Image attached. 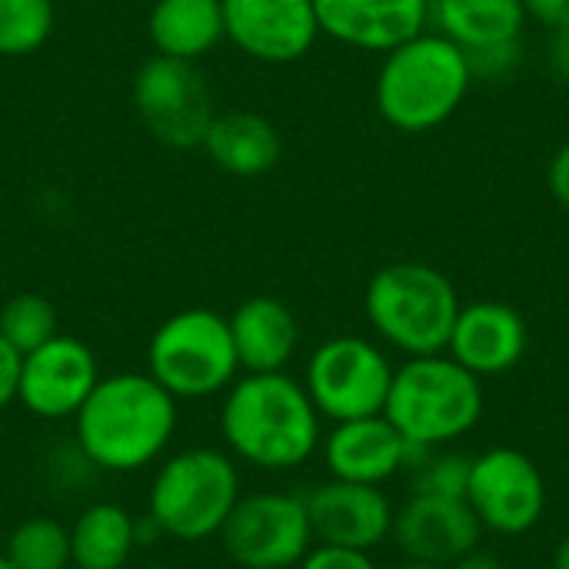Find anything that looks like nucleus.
Wrapping results in <instances>:
<instances>
[{
  "label": "nucleus",
  "instance_id": "1",
  "mask_svg": "<svg viewBox=\"0 0 569 569\" xmlns=\"http://www.w3.org/2000/svg\"><path fill=\"white\" fill-rule=\"evenodd\" d=\"M320 420L303 380H293L287 370L243 373L227 387L220 403L227 453L270 473L297 470L320 450Z\"/></svg>",
  "mask_w": 569,
  "mask_h": 569
},
{
  "label": "nucleus",
  "instance_id": "2",
  "mask_svg": "<svg viewBox=\"0 0 569 569\" xmlns=\"http://www.w3.org/2000/svg\"><path fill=\"white\" fill-rule=\"evenodd\" d=\"M177 403L150 373L100 377L73 417L83 460L103 473L153 467L177 433Z\"/></svg>",
  "mask_w": 569,
  "mask_h": 569
},
{
  "label": "nucleus",
  "instance_id": "3",
  "mask_svg": "<svg viewBox=\"0 0 569 569\" xmlns=\"http://www.w3.org/2000/svg\"><path fill=\"white\" fill-rule=\"evenodd\" d=\"M473 77L467 57L437 30L383 53L377 73V110L400 133H430L467 100Z\"/></svg>",
  "mask_w": 569,
  "mask_h": 569
},
{
  "label": "nucleus",
  "instance_id": "4",
  "mask_svg": "<svg viewBox=\"0 0 569 569\" xmlns=\"http://www.w3.org/2000/svg\"><path fill=\"white\" fill-rule=\"evenodd\" d=\"M383 417L413 447H447L467 437L483 417V387L447 353L407 357L393 370Z\"/></svg>",
  "mask_w": 569,
  "mask_h": 569
},
{
  "label": "nucleus",
  "instance_id": "5",
  "mask_svg": "<svg viewBox=\"0 0 569 569\" xmlns=\"http://www.w3.org/2000/svg\"><path fill=\"white\" fill-rule=\"evenodd\" d=\"M243 493L240 467L227 450L187 447L167 457L147 490V520L180 543L213 540Z\"/></svg>",
  "mask_w": 569,
  "mask_h": 569
},
{
  "label": "nucleus",
  "instance_id": "6",
  "mask_svg": "<svg viewBox=\"0 0 569 569\" xmlns=\"http://www.w3.org/2000/svg\"><path fill=\"white\" fill-rule=\"evenodd\" d=\"M460 307L450 277L417 260L380 267L363 293L373 333L407 357L443 353Z\"/></svg>",
  "mask_w": 569,
  "mask_h": 569
},
{
  "label": "nucleus",
  "instance_id": "7",
  "mask_svg": "<svg viewBox=\"0 0 569 569\" xmlns=\"http://www.w3.org/2000/svg\"><path fill=\"white\" fill-rule=\"evenodd\" d=\"M147 373L173 400H207L227 393L240 377L227 317L187 307L167 317L147 343Z\"/></svg>",
  "mask_w": 569,
  "mask_h": 569
},
{
  "label": "nucleus",
  "instance_id": "8",
  "mask_svg": "<svg viewBox=\"0 0 569 569\" xmlns=\"http://www.w3.org/2000/svg\"><path fill=\"white\" fill-rule=\"evenodd\" d=\"M393 370L397 367L377 343L347 333L323 340L310 353L303 387L323 420L343 423L383 413Z\"/></svg>",
  "mask_w": 569,
  "mask_h": 569
},
{
  "label": "nucleus",
  "instance_id": "9",
  "mask_svg": "<svg viewBox=\"0 0 569 569\" xmlns=\"http://www.w3.org/2000/svg\"><path fill=\"white\" fill-rule=\"evenodd\" d=\"M217 537L240 569H293L317 543L307 500L280 490L240 493Z\"/></svg>",
  "mask_w": 569,
  "mask_h": 569
},
{
  "label": "nucleus",
  "instance_id": "10",
  "mask_svg": "<svg viewBox=\"0 0 569 569\" xmlns=\"http://www.w3.org/2000/svg\"><path fill=\"white\" fill-rule=\"evenodd\" d=\"M133 107L143 127L167 147H203L217 117L213 93L190 60L153 53L133 73Z\"/></svg>",
  "mask_w": 569,
  "mask_h": 569
},
{
  "label": "nucleus",
  "instance_id": "11",
  "mask_svg": "<svg viewBox=\"0 0 569 569\" xmlns=\"http://www.w3.org/2000/svg\"><path fill=\"white\" fill-rule=\"evenodd\" d=\"M467 503L483 533L523 537L547 513L543 470L517 447H493L470 460Z\"/></svg>",
  "mask_w": 569,
  "mask_h": 569
},
{
  "label": "nucleus",
  "instance_id": "12",
  "mask_svg": "<svg viewBox=\"0 0 569 569\" xmlns=\"http://www.w3.org/2000/svg\"><path fill=\"white\" fill-rule=\"evenodd\" d=\"M523 0H430V23L467 57L473 80H500L523 60Z\"/></svg>",
  "mask_w": 569,
  "mask_h": 569
},
{
  "label": "nucleus",
  "instance_id": "13",
  "mask_svg": "<svg viewBox=\"0 0 569 569\" xmlns=\"http://www.w3.org/2000/svg\"><path fill=\"white\" fill-rule=\"evenodd\" d=\"M97 380L100 367L93 350L77 337L57 333L20 360L17 403L37 420H67L77 417Z\"/></svg>",
  "mask_w": 569,
  "mask_h": 569
},
{
  "label": "nucleus",
  "instance_id": "14",
  "mask_svg": "<svg viewBox=\"0 0 569 569\" xmlns=\"http://www.w3.org/2000/svg\"><path fill=\"white\" fill-rule=\"evenodd\" d=\"M223 33L260 63H293L320 37L313 0H220Z\"/></svg>",
  "mask_w": 569,
  "mask_h": 569
},
{
  "label": "nucleus",
  "instance_id": "15",
  "mask_svg": "<svg viewBox=\"0 0 569 569\" xmlns=\"http://www.w3.org/2000/svg\"><path fill=\"white\" fill-rule=\"evenodd\" d=\"M307 517L313 540L323 547L373 553L393 533V503L380 487L327 480L307 497Z\"/></svg>",
  "mask_w": 569,
  "mask_h": 569
},
{
  "label": "nucleus",
  "instance_id": "16",
  "mask_svg": "<svg viewBox=\"0 0 569 569\" xmlns=\"http://www.w3.org/2000/svg\"><path fill=\"white\" fill-rule=\"evenodd\" d=\"M407 560L450 567L463 553L480 547L483 527L467 500L410 493V500L393 513L390 533Z\"/></svg>",
  "mask_w": 569,
  "mask_h": 569
},
{
  "label": "nucleus",
  "instance_id": "17",
  "mask_svg": "<svg viewBox=\"0 0 569 569\" xmlns=\"http://www.w3.org/2000/svg\"><path fill=\"white\" fill-rule=\"evenodd\" d=\"M527 343V320L517 307L500 300H477L460 307L443 353L483 380L510 373L523 360Z\"/></svg>",
  "mask_w": 569,
  "mask_h": 569
},
{
  "label": "nucleus",
  "instance_id": "18",
  "mask_svg": "<svg viewBox=\"0 0 569 569\" xmlns=\"http://www.w3.org/2000/svg\"><path fill=\"white\" fill-rule=\"evenodd\" d=\"M320 450L330 480L347 483L383 487L410 467V443L383 413L333 423V430L320 440Z\"/></svg>",
  "mask_w": 569,
  "mask_h": 569
},
{
  "label": "nucleus",
  "instance_id": "19",
  "mask_svg": "<svg viewBox=\"0 0 569 569\" xmlns=\"http://www.w3.org/2000/svg\"><path fill=\"white\" fill-rule=\"evenodd\" d=\"M320 33L357 47L387 53L430 23V0H313Z\"/></svg>",
  "mask_w": 569,
  "mask_h": 569
},
{
  "label": "nucleus",
  "instance_id": "20",
  "mask_svg": "<svg viewBox=\"0 0 569 569\" xmlns=\"http://www.w3.org/2000/svg\"><path fill=\"white\" fill-rule=\"evenodd\" d=\"M230 337L243 373H280L300 347V323L277 297H250L230 317Z\"/></svg>",
  "mask_w": 569,
  "mask_h": 569
},
{
  "label": "nucleus",
  "instance_id": "21",
  "mask_svg": "<svg viewBox=\"0 0 569 569\" xmlns=\"http://www.w3.org/2000/svg\"><path fill=\"white\" fill-rule=\"evenodd\" d=\"M203 150L220 170L233 177H260L280 163L283 140L273 120H267L263 113L230 110L213 117L203 137Z\"/></svg>",
  "mask_w": 569,
  "mask_h": 569
},
{
  "label": "nucleus",
  "instance_id": "22",
  "mask_svg": "<svg viewBox=\"0 0 569 569\" xmlns=\"http://www.w3.org/2000/svg\"><path fill=\"white\" fill-rule=\"evenodd\" d=\"M140 547V520L120 503H90L70 523L73 569H127Z\"/></svg>",
  "mask_w": 569,
  "mask_h": 569
},
{
  "label": "nucleus",
  "instance_id": "23",
  "mask_svg": "<svg viewBox=\"0 0 569 569\" xmlns=\"http://www.w3.org/2000/svg\"><path fill=\"white\" fill-rule=\"evenodd\" d=\"M147 37L157 53L197 63L227 37L223 3L220 0H157L147 17Z\"/></svg>",
  "mask_w": 569,
  "mask_h": 569
},
{
  "label": "nucleus",
  "instance_id": "24",
  "mask_svg": "<svg viewBox=\"0 0 569 569\" xmlns=\"http://www.w3.org/2000/svg\"><path fill=\"white\" fill-rule=\"evenodd\" d=\"M3 557L13 569H70V527L53 517H30L10 530Z\"/></svg>",
  "mask_w": 569,
  "mask_h": 569
},
{
  "label": "nucleus",
  "instance_id": "25",
  "mask_svg": "<svg viewBox=\"0 0 569 569\" xmlns=\"http://www.w3.org/2000/svg\"><path fill=\"white\" fill-rule=\"evenodd\" d=\"M60 333L57 307L40 293H17L0 307V337L20 353H33Z\"/></svg>",
  "mask_w": 569,
  "mask_h": 569
},
{
  "label": "nucleus",
  "instance_id": "26",
  "mask_svg": "<svg viewBox=\"0 0 569 569\" xmlns=\"http://www.w3.org/2000/svg\"><path fill=\"white\" fill-rule=\"evenodd\" d=\"M57 23L53 0H0V57L40 50Z\"/></svg>",
  "mask_w": 569,
  "mask_h": 569
},
{
  "label": "nucleus",
  "instance_id": "27",
  "mask_svg": "<svg viewBox=\"0 0 569 569\" xmlns=\"http://www.w3.org/2000/svg\"><path fill=\"white\" fill-rule=\"evenodd\" d=\"M470 460L453 450H427L407 473H410V490L427 493V497H457L467 500V483H470Z\"/></svg>",
  "mask_w": 569,
  "mask_h": 569
},
{
  "label": "nucleus",
  "instance_id": "28",
  "mask_svg": "<svg viewBox=\"0 0 569 569\" xmlns=\"http://www.w3.org/2000/svg\"><path fill=\"white\" fill-rule=\"evenodd\" d=\"M297 569H380L370 553L363 550H343V547H323L313 543V550L300 560Z\"/></svg>",
  "mask_w": 569,
  "mask_h": 569
},
{
  "label": "nucleus",
  "instance_id": "29",
  "mask_svg": "<svg viewBox=\"0 0 569 569\" xmlns=\"http://www.w3.org/2000/svg\"><path fill=\"white\" fill-rule=\"evenodd\" d=\"M20 353L0 337V410L17 400V380H20Z\"/></svg>",
  "mask_w": 569,
  "mask_h": 569
},
{
  "label": "nucleus",
  "instance_id": "30",
  "mask_svg": "<svg viewBox=\"0 0 569 569\" xmlns=\"http://www.w3.org/2000/svg\"><path fill=\"white\" fill-rule=\"evenodd\" d=\"M547 190L563 210H569V140L547 163Z\"/></svg>",
  "mask_w": 569,
  "mask_h": 569
},
{
  "label": "nucleus",
  "instance_id": "31",
  "mask_svg": "<svg viewBox=\"0 0 569 569\" xmlns=\"http://www.w3.org/2000/svg\"><path fill=\"white\" fill-rule=\"evenodd\" d=\"M527 7V17L550 27V30H560L569 23V0H523Z\"/></svg>",
  "mask_w": 569,
  "mask_h": 569
},
{
  "label": "nucleus",
  "instance_id": "32",
  "mask_svg": "<svg viewBox=\"0 0 569 569\" xmlns=\"http://www.w3.org/2000/svg\"><path fill=\"white\" fill-rule=\"evenodd\" d=\"M550 70H553V77L563 87H569V23L560 27V30H553V40H550Z\"/></svg>",
  "mask_w": 569,
  "mask_h": 569
},
{
  "label": "nucleus",
  "instance_id": "33",
  "mask_svg": "<svg viewBox=\"0 0 569 569\" xmlns=\"http://www.w3.org/2000/svg\"><path fill=\"white\" fill-rule=\"evenodd\" d=\"M450 569H503V563L493 557V553H487V550H470V553H463L457 563H450Z\"/></svg>",
  "mask_w": 569,
  "mask_h": 569
},
{
  "label": "nucleus",
  "instance_id": "34",
  "mask_svg": "<svg viewBox=\"0 0 569 569\" xmlns=\"http://www.w3.org/2000/svg\"><path fill=\"white\" fill-rule=\"evenodd\" d=\"M553 569H569V537H563L553 550Z\"/></svg>",
  "mask_w": 569,
  "mask_h": 569
},
{
  "label": "nucleus",
  "instance_id": "35",
  "mask_svg": "<svg viewBox=\"0 0 569 569\" xmlns=\"http://www.w3.org/2000/svg\"><path fill=\"white\" fill-rule=\"evenodd\" d=\"M393 569H450V567H440V563H423V560H403L400 567Z\"/></svg>",
  "mask_w": 569,
  "mask_h": 569
},
{
  "label": "nucleus",
  "instance_id": "36",
  "mask_svg": "<svg viewBox=\"0 0 569 569\" xmlns=\"http://www.w3.org/2000/svg\"><path fill=\"white\" fill-rule=\"evenodd\" d=\"M0 569H13V567H10V560H7V557H0Z\"/></svg>",
  "mask_w": 569,
  "mask_h": 569
},
{
  "label": "nucleus",
  "instance_id": "37",
  "mask_svg": "<svg viewBox=\"0 0 569 569\" xmlns=\"http://www.w3.org/2000/svg\"><path fill=\"white\" fill-rule=\"evenodd\" d=\"M70 569H73V567H70Z\"/></svg>",
  "mask_w": 569,
  "mask_h": 569
}]
</instances>
